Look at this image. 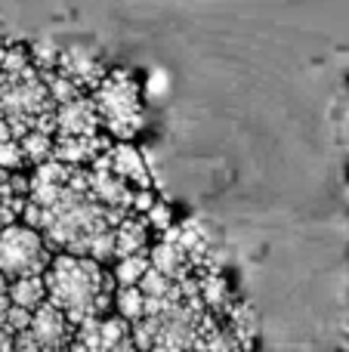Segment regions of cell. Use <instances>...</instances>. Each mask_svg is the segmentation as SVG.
I'll return each instance as SVG.
<instances>
[{"instance_id":"cell-27","label":"cell","mask_w":349,"mask_h":352,"mask_svg":"<svg viewBox=\"0 0 349 352\" xmlns=\"http://www.w3.org/2000/svg\"><path fill=\"white\" fill-rule=\"evenodd\" d=\"M3 53H6V43L0 41V62H3Z\"/></svg>"},{"instance_id":"cell-15","label":"cell","mask_w":349,"mask_h":352,"mask_svg":"<svg viewBox=\"0 0 349 352\" xmlns=\"http://www.w3.org/2000/svg\"><path fill=\"white\" fill-rule=\"evenodd\" d=\"M136 287L142 291V297L146 300H183L177 281L167 278L164 272H158V269H152V266L146 269V275L139 278V285Z\"/></svg>"},{"instance_id":"cell-12","label":"cell","mask_w":349,"mask_h":352,"mask_svg":"<svg viewBox=\"0 0 349 352\" xmlns=\"http://www.w3.org/2000/svg\"><path fill=\"white\" fill-rule=\"evenodd\" d=\"M148 244H152V229L146 226V219L139 213H127L115 226V260L130 254H146Z\"/></svg>"},{"instance_id":"cell-28","label":"cell","mask_w":349,"mask_h":352,"mask_svg":"<svg viewBox=\"0 0 349 352\" xmlns=\"http://www.w3.org/2000/svg\"><path fill=\"white\" fill-rule=\"evenodd\" d=\"M346 198H349V188H346Z\"/></svg>"},{"instance_id":"cell-2","label":"cell","mask_w":349,"mask_h":352,"mask_svg":"<svg viewBox=\"0 0 349 352\" xmlns=\"http://www.w3.org/2000/svg\"><path fill=\"white\" fill-rule=\"evenodd\" d=\"M96 105L99 127L117 142H130L142 130V96L139 80L124 68L105 72V78L90 90Z\"/></svg>"},{"instance_id":"cell-7","label":"cell","mask_w":349,"mask_h":352,"mask_svg":"<svg viewBox=\"0 0 349 352\" xmlns=\"http://www.w3.org/2000/svg\"><path fill=\"white\" fill-rule=\"evenodd\" d=\"M111 136L109 133H93V136H53V161L71 167H90L102 152H109Z\"/></svg>"},{"instance_id":"cell-1","label":"cell","mask_w":349,"mask_h":352,"mask_svg":"<svg viewBox=\"0 0 349 352\" xmlns=\"http://www.w3.org/2000/svg\"><path fill=\"white\" fill-rule=\"evenodd\" d=\"M43 281H47V300L59 312H65L74 328L111 316L117 285L105 263L78 254H53Z\"/></svg>"},{"instance_id":"cell-19","label":"cell","mask_w":349,"mask_h":352,"mask_svg":"<svg viewBox=\"0 0 349 352\" xmlns=\"http://www.w3.org/2000/svg\"><path fill=\"white\" fill-rule=\"evenodd\" d=\"M37 74H41V80L47 84V93H49V99H53L56 105L71 102V99H78L80 93H84L71 78H65L59 68H53V72H37Z\"/></svg>"},{"instance_id":"cell-8","label":"cell","mask_w":349,"mask_h":352,"mask_svg":"<svg viewBox=\"0 0 349 352\" xmlns=\"http://www.w3.org/2000/svg\"><path fill=\"white\" fill-rule=\"evenodd\" d=\"M56 68H59L65 78H71L84 93L93 90V87L105 78L102 59H99L93 50H87V47H65V50H59V62H56Z\"/></svg>"},{"instance_id":"cell-26","label":"cell","mask_w":349,"mask_h":352,"mask_svg":"<svg viewBox=\"0 0 349 352\" xmlns=\"http://www.w3.org/2000/svg\"><path fill=\"white\" fill-rule=\"evenodd\" d=\"M6 287H10V278H3V275H0V300H6Z\"/></svg>"},{"instance_id":"cell-22","label":"cell","mask_w":349,"mask_h":352,"mask_svg":"<svg viewBox=\"0 0 349 352\" xmlns=\"http://www.w3.org/2000/svg\"><path fill=\"white\" fill-rule=\"evenodd\" d=\"M0 167H3V170H10V173L12 170H25V167H28L19 140H3V142H0Z\"/></svg>"},{"instance_id":"cell-13","label":"cell","mask_w":349,"mask_h":352,"mask_svg":"<svg viewBox=\"0 0 349 352\" xmlns=\"http://www.w3.org/2000/svg\"><path fill=\"white\" fill-rule=\"evenodd\" d=\"M223 322H226V328L232 331V337L238 340L241 349H245V352L254 349L257 334H260V322H257V312H254L251 306L241 303V300H235V303L229 306V312L223 316Z\"/></svg>"},{"instance_id":"cell-25","label":"cell","mask_w":349,"mask_h":352,"mask_svg":"<svg viewBox=\"0 0 349 352\" xmlns=\"http://www.w3.org/2000/svg\"><path fill=\"white\" fill-rule=\"evenodd\" d=\"M155 201H158V198H155L152 188H133V204H130V210L139 213V217H142V213H146L148 207L155 204Z\"/></svg>"},{"instance_id":"cell-21","label":"cell","mask_w":349,"mask_h":352,"mask_svg":"<svg viewBox=\"0 0 349 352\" xmlns=\"http://www.w3.org/2000/svg\"><path fill=\"white\" fill-rule=\"evenodd\" d=\"M142 219H146V226L155 232V235H164V232L173 226V210H170V204H164V201H155V204L142 213Z\"/></svg>"},{"instance_id":"cell-20","label":"cell","mask_w":349,"mask_h":352,"mask_svg":"<svg viewBox=\"0 0 349 352\" xmlns=\"http://www.w3.org/2000/svg\"><path fill=\"white\" fill-rule=\"evenodd\" d=\"M28 59L37 72H53L56 62H59V47H53V43H47V41H37L28 47Z\"/></svg>"},{"instance_id":"cell-6","label":"cell","mask_w":349,"mask_h":352,"mask_svg":"<svg viewBox=\"0 0 349 352\" xmlns=\"http://www.w3.org/2000/svg\"><path fill=\"white\" fill-rule=\"evenodd\" d=\"M93 133H102V127H99L96 105H93V99L87 93H80L71 102L56 105V133L53 136H93Z\"/></svg>"},{"instance_id":"cell-16","label":"cell","mask_w":349,"mask_h":352,"mask_svg":"<svg viewBox=\"0 0 349 352\" xmlns=\"http://www.w3.org/2000/svg\"><path fill=\"white\" fill-rule=\"evenodd\" d=\"M111 312L117 318H124L127 324L139 322L146 316V297H142L139 287H115V303H111Z\"/></svg>"},{"instance_id":"cell-17","label":"cell","mask_w":349,"mask_h":352,"mask_svg":"<svg viewBox=\"0 0 349 352\" xmlns=\"http://www.w3.org/2000/svg\"><path fill=\"white\" fill-rule=\"evenodd\" d=\"M19 146H22V155L28 161V167H37L43 161H49L53 155V133H43V130H28V133L19 136Z\"/></svg>"},{"instance_id":"cell-23","label":"cell","mask_w":349,"mask_h":352,"mask_svg":"<svg viewBox=\"0 0 349 352\" xmlns=\"http://www.w3.org/2000/svg\"><path fill=\"white\" fill-rule=\"evenodd\" d=\"M3 322H6V331L10 334H16V331H25L31 324V312L28 309H22V306H6V312H3Z\"/></svg>"},{"instance_id":"cell-10","label":"cell","mask_w":349,"mask_h":352,"mask_svg":"<svg viewBox=\"0 0 349 352\" xmlns=\"http://www.w3.org/2000/svg\"><path fill=\"white\" fill-rule=\"evenodd\" d=\"M31 192V179L25 170H3L0 167V229L16 223L25 210V201Z\"/></svg>"},{"instance_id":"cell-11","label":"cell","mask_w":349,"mask_h":352,"mask_svg":"<svg viewBox=\"0 0 349 352\" xmlns=\"http://www.w3.org/2000/svg\"><path fill=\"white\" fill-rule=\"evenodd\" d=\"M148 266L158 269V272H164L167 278H173V281L192 275L189 256H185V250L179 248L170 235H158V241L148 244Z\"/></svg>"},{"instance_id":"cell-3","label":"cell","mask_w":349,"mask_h":352,"mask_svg":"<svg viewBox=\"0 0 349 352\" xmlns=\"http://www.w3.org/2000/svg\"><path fill=\"white\" fill-rule=\"evenodd\" d=\"M49 260H53V250L34 226L16 219L0 229V275L3 278L43 275Z\"/></svg>"},{"instance_id":"cell-5","label":"cell","mask_w":349,"mask_h":352,"mask_svg":"<svg viewBox=\"0 0 349 352\" xmlns=\"http://www.w3.org/2000/svg\"><path fill=\"white\" fill-rule=\"evenodd\" d=\"M31 337L37 340V346L43 352H59L68 349L74 340V324L65 318V312H59L53 303H41L34 312H31V324H28Z\"/></svg>"},{"instance_id":"cell-18","label":"cell","mask_w":349,"mask_h":352,"mask_svg":"<svg viewBox=\"0 0 349 352\" xmlns=\"http://www.w3.org/2000/svg\"><path fill=\"white\" fill-rule=\"evenodd\" d=\"M146 269H148V250H146V254L117 256L111 275H115V285L117 287H133V285H139V278L146 275Z\"/></svg>"},{"instance_id":"cell-14","label":"cell","mask_w":349,"mask_h":352,"mask_svg":"<svg viewBox=\"0 0 349 352\" xmlns=\"http://www.w3.org/2000/svg\"><path fill=\"white\" fill-rule=\"evenodd\" d=\"M6 300H10L12 306H22V309L34 312L41 303H47V281H43V275H22V278H10Z\"/></svg>"},{"instance_id":"cell-30","label":"cell","mask_w":349,"mask_h":352,"mask_svg":"<svg viewBox=\"0 0 349 352\" xmlns=\"http://www.w3.org/2000/svg\"><path fill=\"white\" fill-rule=\"evenodd\" d=\"M346 352H349V349H346Z\"/></svg>"},{"instance_id":"cell-9","label":"cell","mask_w":349,"mask_h":352,"mask_svg":"<svg viewBox=\"0 0 349 352\" xmlns=\"http://www.w3.org/2000/svg\"><path fill=\"white\" fill-rule=\"evenodd\" d=\"M109 170L115 176H121L124 182H130L133 188H152V173H148V164L142 158V152L133 146V142H111L109 152L102 155Z\"/></svg>"},{"instance_id":"cell-4","label":"cell","mask_w":349,"mask_h":352,"mask_svg":"<svg viewBox=\"0 0 349 352\" xmlns=\"http://www.w3.org/2000/svg\"><path fill=\"white\" fill-rule=\"evenodd\" d=\"M68 352H139V349L130 340V324L111 312L105 318H93V322L80 324L74 331V340Z\"/></svg>"},{"instance_id":"cell-24","label":"cell","mask_w":349,"mask_h":352,"mask_svg":"<svg viewBox=\"0 0 349 352\" xmlns=\"http://www.w3.org/2000/svg\"><path fill=\"white\" fill-rule=\"evenodd\" d=\"M10 352H43V349L37 346V340L31 337V331L25 328V331H16V334H12V346H10Z\"/></svg>"},{"instance_id":"cell-29","label":"cell","mask_w":349,"mask_h":352,"mask_svg":"<svg viewBox=\"0 0 349 352\" xmlns=\"http://www.w3.org/2000/svg\"><path fill=\"white\" fill-rule=\"evenodd\" d=\"M59 352H68V349H59Z\"/></svg>"}]
</instances>
